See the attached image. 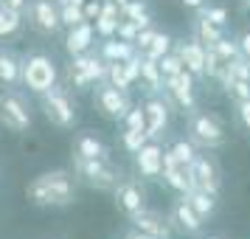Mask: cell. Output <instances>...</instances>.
<instances>
[{
    "instance_id": "obj_1",
    "label": "cell",
    "mask_w": 250,
    "mask_h": 239,
    "mask_svg": "<svg viewBox=\"0 0 250 239\" xmlns=\"http://www.w3.org/2000/svg\"><path fill=\"white\" fill-rule=\"evenodd\" d=\"M25 197L37 208H65L76 200V174L68 169L42 172L25 186Z\"/></svg>"
},
{
    "instance_id": "obj_2",
    "label": "cell",
    "mask_w": 250,
    "mask_h": 239,
    "mask_svg": "<svg viewBox=\"0 0 250 239\" xmlns=\"http://www.w3.org/2000/svg\"><path fill=\"white\" fill-rule=\"evenodd\" d=\"M186 132H188V141H191L197 149H219L228 141V130L222 124V118L216 113H208V110H200L194 107L188 113V121H186Z\"/></svg>"
},
{
    "instance_id": "obj_3",
    "label": "cell",
    "mask_w": 250,
    "mask_h": 239,
    "mask_svg": "<svg viewBox=\"0 0 250 239\" xmlns=\"http://www.w3.org/2000/svg\"><path fill=\"white\" fill-rule=\"evenodd\" d=\"M73 174L96 192H113L121 183V169L110 158H79V155H73Z\"/></svg>"
},
{
    "instance_id": "obj_4",
    "label": "cell",
    "mask_w": 250,
    "mask_h": 239,
    "mask_svg": "<svg viewBox=\"0 0 250 239\" xmlns=\"http://www.w3.org/2000/svg\"><path fill=\"white\" fill-rule=\"evenodd\" d=\"M40 107L51 124L57 130H73L76 121H79V113H76V102L70 99L68 87L62 85H54L51 90L40 93Z\"/></svg>"
},
{
    "instance_id": "obj_5",
    "label": "cell",
    "mask_w": 250,
    "mask_h": 239,
    "mask_svg": "<svg viewBox=\"0 0 250 239\" xmlns=\"http://www.w3.org/2000/svg\"><path fill=\"white\" fill-rule=\"evenodd\" d=\"M59 79V70H57V62L42 54V51H34V54H28L23 57V85L28 90L40 96V93L51 90Z\"/></svg>"
},
{
    "instance_id": "obj_6",
    "label": "cell",
    "mask_w": 250,
    "mask_h": 239,
    "mask_svg": "<svg viewBox=\"0 0 250 239\" xmlns=\"http://www.w3.org/2000/svg\"><path fill=\"white\" fill-rule=\"evenodd\" d=\"M0 127H6L14 135L28 132V127H31V110H28L23 96L14 93L12 87L0 93Z\"/></svg>"
},
{
    "instance_id": "obj_7",
    "label": "cell",
    "mask_w": 250,
    "mask_h": 239,
    "mask_svg": "<svg viewBox=\"0 0 250 239\" xmlns=\"http://www.w3.org/2000/svg\"><path fill=\"white\" fill-rule=\"evenodd\" d=\"M163 99H166L169 107L174 104V107L183 110V113H191L194 107H197L194 76L186 68H183L180 73H174V76H166V79H163Z\"/></svg>"
},
{
    "instance_id": "obj_8",
    "label": "cell",
    "mask_w": 250,
    "mask_h": 239,
    "mask_svg": "<svg viewBox=\"0 0 250 239\" xmlns=\"http://www.w3.org/2000/svg\"><path fill=\"white\" fill-rule=\"evenodd\" d=\"M23 17L28 20V25L34 28L37 34H42V37H54L62 31L57 0H28L23 9Z\"/></svg>"
},
{
    "instance_id": "obj_9",
    "label": "cell",
    "mask_w": 250,
    "mask_h": 239,
    "mask_svg": "<svg viewBox=\"0 0 250 239\" xmlns=\"http://www.w3.org/2000/svg\"><path fill=\"white\" fill-rule=\"evenodd\" d=\"M93 104H96V110H99L107 121H124L126 110L132 107V99H129L126 90H118L110 82H102V85L96 87V93H93Z\"/></svg>"
},
{
    "instance_id": "obj_10",
    "label": "cell",
    "mask_w": 250,
    "mask_h": 239,
    "mask_svg": "<svg viewBox=\"0 0 250 239\" xmlns=\"http://www.w3.org/2000/svg\"><path fill=\"white\" fill-rule=\"evenodd\" d=\"M188 177H191V186L200 189V192L216 194V197L222 192V169H219L216 158H211V155L197 152V158L188 163Z\"/></svg>"
},
{
    "instance_id": "obj_11",
    "label": "cell",
    "mask_w": 250,
    "mask_h": 239,
    "mask_svg": "<svg viewBox=\"0 0 250 239\" xmlns=\"http://www.w3.org/2000/svg\"><path fill=\"white\" fill-rule=\"evenodd\" d=\"M70 76H73V85L84 90V87H90L93 82H104V76H107V62L99 54H90V51L76 54L73 62H70Z\"/></svg>"
},
{
    "instance_id": "obj_12",
    "label": "cell",
    "mask_w": 250,
    "mask_h": 239,
    "mask_svg": "<svg viewBox=\"0 0 250 239\" xmlns=\"http://www.w3.org/2000/svg\"><path fill=\"white\" fill-rule=\"evenodd\" d=\"M169 225H171V231H177V234H183V237H203L205 219L197 217V211H194L191 205H188V200L180 194V197L171 203Z\"/></svg>"
},
{
    "instance_id": "obj_13",
    "label": "cell",
    "mask_w": 250,
    "mask_h": 239,
    "mask_svg": "<svg viewBox=\"0 0 250 239\" xmlns=\"http://www.w3.org/2000/svg\"><path fill=\"white\" fill-rule=\"evenodd\" d=\"M115 194V205L124 217H132L135 211L146 208V189L141 180H132V177H121V183L113 189Z\"/></svg>"
},
{
    "instance_id": "obj_14",
    "label": "cell",
    "mask_w": 250,
    "mask_h": 239,
    "mask_svg": "<svg viewBox=\"0 0 250 239\" xmlns=\"http://www.w3.org/2000/svg\"><path fill=\"white\" fill-rule=\"evenodd\" d=\"M144 115H146V135H149V141H158L160 135H166L169 121H171V110H169V104H166V99L152 96V99L144 104Z\"/></svg>"
},
{
    "instance_id": "obj_15",
    "label": "cell",
    "mask_w": 250,
    "mask_h": 239,
    "mask_svg": "<svg viewBox=\"0 0 250 239\" xmlns=\"http://www.w3.org/2000/svg\"><path fill=\"white\" fill-rule=\"evenodd\" d=\"M129 222L135 225V231L149 234V237H155V239H169L171 237L169 219L160 214V211H155V208H141V211H135V214L129 217Z\"/></svg>"
},
{
    "instance_id": "obj_16",
    "label": "cell",
    "mask_w": 250,
    "mask_h": 239,
    "mask_svg": "<svg viewBox=\"0 0 250 239\" xmlns=\"http://www.w3.org/2000/svg\"><path fill=\"white\" fill-rule=\"evenodd\" d=\"M135 166L146 180H158L160 172H163V147L158 141H146L135 152Z\"/></svg>"
},
{
    "instance_id": "obj_17",
    "label": "cell",
    "mask_w": 250,
    "mask_h": 239,
    "mask_svg": "<svg viewBox=\"0 0 250 239\" xmlns=\"http://www.w3.org/2000/svg\"><path fill=\"white\" fill-rule=\"evenodd\" d=\"M174 51H177V57L183 59V68L191 73L194 79H203V68H205V45H200L197 40H177L174 43Z\"/></svg>"
},
{
    "instance_id": "obj_18",
    "label": "cell",
    "mask_w": 250,
    "mask_h": 239,
    "mask_svg": "<svg viewBox=\"0 0 250 239\" xmlns=\"http://www.w3.org/2000/svg\"><path fill=\"white\" fill-rule=\"evenodd\" d=\"M93 40H96L93 23L90 20H82V23H76V25H70L68 28V34H65V51H68L70 57L84 54V51H90L93 48Z\"/></svg>"
},
{
    "instance_id": "obj_19",
    "label": "cell",
    "mask_w": 250,
    "mask_h": 239,
    "mask_svg": "<svg viewBox=\"0 0 250 239\" xmlns=\"http://www.w3.org/2000/svg\"><path fill=\"white\" fill-rule=\"evenodd\" d=\"M0 85H6V87L23 85V59L6 48H0Z\"/></svg>"
},
{
    "instance_id": "obj_20",
    "label": "cell",
    "mask_w": 250,
    "mask_h": 239,
    "mask_svg": "<svg viewBox=\"0 0 250 239\" xmlns=\"http://www.w3.org/2000/svg\"><path fill=\"white\" fill-rule=\"evenodd\" d=\"M186 200H188V205H191L194 211H197V217L200 219H211V217L216 214V205H219V197L216 194H208V192H200V189H191L188 194H183Z\"/></svg>"
},
{
    "instance_id": "obj_21",
    "label": "cell",
    "mask_w": 250,
    "mask_h": 239,
    "mask_svg": "<svg viewBox=\"0 0 250 239\" xmlns=\"http://www.w3.org/2000/svg\"><path fill=\"white\" fill-rule=\"evenodd\" d=\"M138 48L132 43H124V40H118V37H110V40H102V48H99V57L104 62H124L135 54Z\"/></svg>"
},
{
    "instance_id": "obj_22",
    "label": "cell",
    "mask_w": 250,
    "mask_h": 239,
    "mask_svg": "<svg viewBox=\"0 0 250 239\" xmlns=\"http://www.w3.org/2000/svg\"><path fill=\"white\" fill-rule=\"evenodd\" d=\"M191 37L200 43V45L211 48L216 40H222V37H225V28L214 25L211 20H205L203 14H200V17H194V23H191Z\"/></svg>"
},
{
    "instance_id": "obj_23",
    "label": "cell",
    "mask_w": 250,
    "mask_h": 239,
    "mask_svg": "<svg viewBox=\"0 0 250 239\" xmlns=\"http://www.w3.org/2000/svg\"><path fill=\"white\" fill-rule=\"evenodd\" d=\"M138 82H144L146 90L152 93L163 90V73L158 68V59H149L146 54H141V76H138Z\"/></svg>"
},
{
    "instance_id": "obj_24",
    "label": "cell",
    "mask_w": 250,
    "mask_h": 239,
    "mask_svg": "<svg viewBox=\"0 0 250 239\" xmlns=\"http://www.w3.org/2000/svg\"><path fill=\"white\" fill-rule=\"evenodd\" d=\"M23 23H25L23 12L0 6V40H12V37H17L20 31H23Z\"/></svg>"
},
{
    "instance_id": "obj_25",
    "label": "cell",
    "mask_w": 250,
    "mask_h": 239,
    "mask_svg": "<svg viewBox=\"0 0 250 239\" xmlns=\"http://www.w3.org/2000/svg\"><path fill=\"white\" fill-rule=\"evenodd\" d=\"M73 155H79V158H110V149L104 147L102 141L90 132H82L76 138V152Z\"/></svg>"
},
{
    "instance_id": "obj_26",
    "label": "cell",
    "mask_w": 250,
    "mask_h": 239,
    "mask_svg": "<svg viewBox=\"0 0 250 239\" xmlns=\"http://www.w3.org/2000/svg\"><path fill=\"white\" fill-rule=\"evenodd\" d=\"M171 45H174V37L166 34V31H158L155 40H152V45H149L144 54H146L149 59H160L163 54H169V51H171Z\"/></svg>"
},
{
    "instance_id": "obj_27",
    "label": "cell",
    "mask_w": 250,
    "mask_h": 239,
    "mask_svg": "<svg viewBox=\"0 0 250 239\" xmlns=\"http://www.w3.org/2000/svg\"><path fill=\"white\" fill-rule=\"evenodd\" d=\"M104 82H110L118 90H129V85H132V82L126 79L124 62H107V76H104Z\"/></svg>"
},
{
    "instance_id": "obj_28",
    "label": "cell",
    "mask_w": 250,
    "mask_h": 239,
    "mask_svg": "<svg viewBox=\"0 0 250 239\" xmlns=\"http://www.w3.org/2000/svg\"><path fill=\"white\" fill-rule=\"evenodd\" d=\"M57 6H59V23H62V28H70V25L84 20L79 3H57Z\"/></svg>"
},
{
    "instance_id": "obj_29",
    "label": "cell",
    "mask_w": 250,
    "mask_h": 239,
    "mask_svg": "<svg viewBox=\"0 0 250 239\" xmlns=\"http://www.w3.org/2000/svg\"><path fill=\"white\" fill-rule=\"evenodd\" d=\"M169 149L174 152V158L180 160L183 166H188V163H191V160L197 158V147H194L188 138H177V141H174V144H171Z\"/></svg>"
},
{
    "instance_id": "obj_30",
    "label": "cell",
    "mask_w": 250,
    "mask_h": 239,
    "mask_svg": "<svg viewBox=\"0 0 250 239\" xmlns=\"http://www.w3.org/2000/svg\"><path fill=\"white\" fill-rule=\"evenodd\" d=\"M158 68H160V73H163V79H166V76H174V73L183 70V59L177 57V51L171 48L169 54H163V57L158 59Z\"/></svg>"
},
{
    "instance_id": "obj_31",
    "label": "cell",
    "mask_w": 250,
    "mask_h": 239,
    "mask_svg": "<svg viewBox=\"0 0 250 239\" xmlns=\"http://www.w3.org/2000/svg\"><path fill=\"white\" fill-rule=\"evenodd\" d=\"M146 141H149L146 130H124V135H121V144H124V149H126V152H132V155H135V152L144 147Z\"/></svg>"
},
{
    "instance_id": "obj_32",
    "label": "cell",
    "mask_w": 250,
    "mask_h": 239,
    "mask_svg": "<svg viewBox=\"0 0 250 239\" xmlns=\"http://www.w3.org/2000/svg\"><path fill=\"white\" fill-rule=\"evenodd\" d=\"M211 51H214L222 62H228V59L239 57V43L236 40H230V37H222V40H216L214 45H211Z\"/></svg>"
},
{
    "instance_id": "obj_33",
    "label": "cell",
    "mask_w": 250,
    "mask_h": 239,
    "mask_svg": "<svg viewBox=\"0 0 250 239\" xmlns=\"http://www.w3.org/2000/svg\"><path fill=\"white\" fill-rule=\"evenodd\" d=\"M124 130H146V115H144V104H132L124 115Z\"/></svg>"
},
{
    "instance_id": "obj_34",
    "label": "cell",
    "mask_w": 250,
    "mask_h": 239,
    "mask_svg": "<svg viewBox=\"0 0 250 239\" xmlns=\"http://www.w3.org/2000/svg\"><path fill=\"white\" fill-rule=\"evenodd\" d=\"M115 28H118V20H113V17H104V14H99V17L93 20V31H96V37H102V40L115 37Z\"/></svg>"
},
{
    "instance_id": "obj_35",
    "label": "cell",
    "mask_w": 250,
    "mask_h": 239,
    "mask_svg": "<svg viewBox=\"0 0 250 239\" xmlns=\"http://www.w3.org/2000/svg\"><path fill=\"white\" fill-rule=\"evenodd\" d=\"M197 12L203 14L205 20H211L214 25H219V28H225V25H228V17H230L225 6H203V9H197Z\"/></svg>"
},
{
    "instance_id": "obj_36",
    "label": "cell",
    "mask_w": 250,
    "mask_h": 239,
    "mask_svg": "<svg viewBox=\"0 0 250 239\" xmlns=\"http://www.w3.org/2000/svg\"><path fill=\"white\" fill-rule=\"evenodd\" d=\"M225 93L233 99V102H245V99H250V82L245 79H230L228 82Z\"/></svg>"
},
{
    "instance_id": "obj_37",
    "label": "cell",
    "mask_w": 250,
    "mask_h": 239,
    "mask_svg": "<svg viewBox=\"0 0 250 239\" xmlns=\"http://www.w3.org/2000/svg\"><path fill=\"white\" fill-rule=\"evenodd\" d=\"M144 12H149L146 0H126L124 6H121V17L124 20H135L138 14H144Z\"/></svg>"
},
{
    "instance_id": "obj_38",
    "label": "cell",
    "mask_w": 250,
    "mask_h": 239,
    "mask_svg": "<svg viewBox=\"0 0 250 239\" xmlns=\"http://www.w3.org/2000/svg\"><path fill=\"white\" fill-rule=\"evenodd\" d=\"M135 34H138V25L132 20H118V28H115V37L118 40H124V43H135Z\"/></svg>"
},
{
    "instance_id": "obj_39",
    "label": "cell",
    "mask_w": 250,
    "mask_h": 239,
    "mask_svg": "<svg viewBox=\"0 0 250 239\" xmlns=\"http://www.w3.org/2000/svg\"><path fill=\"white\" fill-rule=\"evenodd\" d=\"M155 34H158V28H152V25H149V28H141V31L135 34V43H132V45H135L138 51L144 54V51H146V48L152 45V40H155Z\"/></svg>"
},
{
    "instance_id": "obj_40",
    "label": "cell",
    "mask_w": 250,
    "mask_h": 239,
    "mask_svg": "<svg viewBox=\"0 0 250 239\" xmlns=\"http://www.w3.org/2000/svg\"><path fill=\"white\" fill-rule=\"evenodd\" d=\"M233 107H236V121L250 132V99H245V102H233Z\"/></svg>"
},
{
    "instance_id": "obj_41",
    "label": "cell",
    "mask_w": 250,
    "mask_h": 239,
    "mask_svg": "<svg viewBox=\"0 0 250 239\" xmlns=\"http://www.w3.org/2000/svg\"><path fill=\"white\" fill-rule=\"evenodd\" d=\"M82 14H84V20H96L99 14H102V0H84L82 3Z\"/></svg>"
},
{
    "instance_id": "obj_42",
    "label": "cell",
    "mask_w": 250,
    "mask_h": 239,
    "mask_svg": "<svg viewBox=\"0 0 250 239\" xmlns=\"http://www.w3.org/2000/svg\"><path fill=\"white\" fill-rule=\"evenodd\" d=\"M236 43H239V54L250 59V28H245V31L236 37Z\"/></svg>"
},
{
    "instance_id": "obj_43",
    "label": "cell",
    "mask_w": 250,
    "mask_h": 239,
    "mask_svg": "<svg viewBox=\"0 0 250 239\" xmlns=\"http://www.w3.org/2000/svg\"><path fill=\"white\" fill-rule=\"evenodd\" d=\"M132 23L138 25V31H141V28H149V25H152V14H149V12L138 14V17H135V20H132Z\"/></svg>"
},
{
    "instance_id": "obj_44",
    "label": "cell",
    "mask_w": 250,
    "mask_h": 239,
    "mask_svg": "<svg viewBox=\"0 0 250 239\" xmlns=\"http://www.w3.org/2000/svg\"><path fill=\"white\" fill-rule=\"evenodd\" d=\"M25 3H28V0H0V6H6V9H17V12H23Z\"/></svg>"
},
{
    "instance_id": "obj_45",
    "label": "cell",
    "mask_w": 250,
    "mask_h": 239,
    "mask_svg": "<svg viewBox=\"0 0 250 239\" xmlns=\"http://www.w3.org/2000/svg\"><path fill=\"white\" fill-rule=\"evenodd\" d=\"M183 6H186V9H194V12H197V9H203L205 6V0H180Z\"/></svg>"
},
{
    "instance_id": "obj_46",
    "label": "cell",
    "mask_w": 250,
    "mask_h": 239,
    "mask_svg": "<svg viewBox=\"0 0 250 239\" xmlns=\"http://www.w3.org/2000/svg\"><path fill=\"white\" fill-rule=\"evenodd\" d=\"M57 3H79V6H82L84 0H57Z\"/></svg>"
},
{
    "instance_id": "obj_47",
    "label": "cell",
    "mask_w": 250,
    "mask_h": 239,
    "mask_svg": "<svg viewBox=\"0 0 250 239\" xmlns=\"http://www.w3.org/2000/svg\"><path fill=\"white\" fill-rule=\"evenodd\" d=\"M242 6H245V9L250 12V0H242Z\"/></svg>"
},
{
    "instance_id": "obj_48",
    "label": "cell",
    "mask_w": 250,
    "mask_h": 239,
    "mask_svg": "<svg viewBox=\"0 0 250 239\" xmlns=\"http://www.w3.org/2000/svg\"><path fill=\"white\" fill-rule=\"evenodd\" d=\"M113 3H118V6H124V3H126V0H113Z\"/></svg>"
},
{
    "instance_id": "obj_49",
    "label": "cell",
    "mask_w": 250,
    "mask_h": 239,
    "mask_svg": "<svg viewBox=\"0 0 250 239\" xmlns=\"http://www.w3.org/2000/svg\"><path fill=\"white\" fill-rule=\"evenodd\" d=\"M205 239H222V237H205Z\"/></svg>"
},
{
    "instance_id": "obj_50",
    "label": "cell",
    "mask_w": 250,
    "mask_h": 239,
    "mask_svg": "<svg viewBox=\"0 0 250 239\" xmlns=\"http://www.w3.org/2000/svg\"><path fill=\"white\" fill-rule=\"evenodd\" d=\"M126 239H132V237H126Z\"/></svg>"
}]
</instances>
